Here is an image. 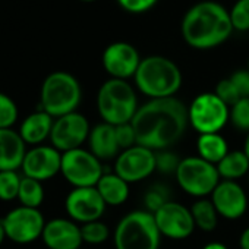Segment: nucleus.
Masks as SVG:
<instances>
[{
  "label": "nucleus",
  "mask_w": 249,
  "mask_h": 249,
  "mask_svg": "<svg viewBox=\"0 0 249 249\" xmlns=\"http://www.w3.org/2000/svg\"><path fill=\"white\" fill-rule=\"evenodd\" d=\"M189 111L186 106L175 98H154L138 107L132 126L137 145L151 151H164L175 145L186 131Z\"/></svg>",
  "instance_id": "1"
},
{
  "label": "nucleus",
  "mask_w": 249,
  "mask_h": 249,
  "mask_svg": "<svg viewBox=\"0 0 249 249\" xmlns=\"http://www.w3.org/2000/svg\"><path fill=\"white\" fill-rule=\"evenodd\" d=\"M230 14L215 2H201L192 6L183 18L182 34L195 49H213L224 43L231 34Z\"/></svg>",
  "instance_id": "2"
},
{
  "label": "nucleus",
  "mask_w": 249,
  "mask_h": 249,
  "mask_svg": "<svg viewBox=\"0 0 249 249\" xmlns=\"http://www.w3.org/2000/svg\"><path fill=\"white\" fill-rule=\"evenodd\" d=\"M140 91L151 100L173 97L182 85V73L176 63L163 56H150L141 60L135 73Z\"/></svg>",
  "instance_id": "3"
},
{
  "label": "nucleus",
  "mask_w": 249,
  "mask_h": 249,
  "mask_svg": "<svg viewBox=\"0 0 249 249\" xmlns=\"http://www.w3.org/2000/svg\"><path fill=\"white\" fill-rule=\"evenodd\" d=\"M97 107L101 119L108 124L119 126L131 123L138 110L137 94L124 79L111 78L101 85L97 95Z\"/></svg>",
  "instance_id": "4"
},
{
  "label": "nucleus",
  "mask_w": 249,
  "mask_h": 249,
  "mask_svg": "<svg viewBox=\"0 0 249 249\" xmlns=\"http://www.w3.org/2000/svg\"><path fill=\"white\" fill-rule=\"evenodd\" d=\"M113 237L116 249H159L161 233L153 213L137 210L117 223Z\"/></svg>",
  "instance_id": "5"
},
{
  "label": "nucleus",
  "mask_w": 249,
  "mask_h": 249,
  "mask_svg": "<svg viewBox=\"0 0 249 249\" xmlns=\"http://www.w3.org/2000/svg\"><path fill=\"white\" fill-rule=\"evenodd\" d=\"M81 97L79 82L68 72L49 75L41 87V107L53 117L73 113L81 103Z\"/></svg>",
  "instance_id": "6"
},
{
  "label": "nucleus",
  "mask_w": 249,
  "mask_h": 249,
  "mask_svg": "<svg viewBox=\"0 0 249 249\" xmlns=\"http://www.w3.org/2000/svg\"><path fill=\"white\" fill-rule=\"evenodd\" d=\"M178 183L192 196H205L220 183V175L214 164L201 157L183 159L176 170Z\"/></svg>",
  "instance_id": "7"
},
{
  "label": "nucleus",
  "mask_w": 249,
  "mask_h": 249,
  "mask_svg": "<svg viewBox=\"0 0 249 249\" xmlns=\"http://www.w3.org/2000/svg\"><path fill=\"white\" fill-rule=\"evenodd\" d=\"M189 123L192 128L202 134H218L229 120L230 110L215 92H204L194 98L189 106Z\"/></svg>",
  "instance_id": "8"
},
{
  "label": "nucleus",
  "mask_w": 249,
  "mask_h": 249,
  "mask_svg": "<svg viewBox=\"0 0 249 249\" xmlns=\"http://www.w3.org/2000/svg\"><path fill=\"white\" fill-rule=\"evenodd\" d=\"M60 173L75 188L97 186L98 180L104 175L100 160L91 151L82 148L62 154Z\"/></svg>",
  "instance_id": "9"
},
{
  "label": "nucleus",
  "mask_w": 249,
  "mask_h": 249,
  "mask_svg": "<svg viewBox=\"0 0 249 249\" xmlns=\"http://www.w3.org/2000/svg\"><path fill=\"white\" fill-rule=\"evenodd\" d=\"M89 132L91 129L87 117L81 113L73 111L60 116L54 120L50 134V141L56 150L68 153L81 148L85 140H88Z\"/></svg>",
  "instance_id": "10"
},
{
  "label": "nucleus",
  "mask_w": 249,
  "mask_h": 249,
  "mask_svg": "<svg viewBox=\"0 0 249 249\" xmlns=\"http://www.w3.org/2000/svg\"><path fill=\"white\" fill-rule=\"evenodd\" d=\"M2 223L6 231V237L17 243L34 242L43 236L46 226L44 217L38 208H30L24 205L8 213Z\"/></svg>",
  "instance_id": "11"
},
{
  "label": "nucleus",
  "mask_w": 249,
  "mask_h": 249,
  "mask_svg": "<svg viewBox=\"0 0 249 249\" xmlns=\"http://www.w3.org/2000/svg\"><path fill=\"white\" fill-rule=\"evenodd\" d=\"M154 170L156 153L141 145L123 150L114 164V173L128 183L140 182L148 178Z\"/></svg>",
  "instance_id": "12"
},
{
  "label": "nucleus",
  "mask_w": 249,
  "mask_h": 249,
  "mask_svg": "<svg viewBox=\"0 0 249 249\" xmlns=\"http://www.w3.org/2000/svg\"><path fill=\"white\" fill-rule=\"evenodd\" d=\"M154 218L160 233L169 239H186L192 234L195 229L191 210L179 202L169 201L159 211L154 213Z\"/></svg>",
  "instance_id": "13"
},
{
  "label": "nucleus",
  "mask_w": 249,
  "mask_h": 249,
  "mask_svg": "<svg viewBox=\"0 0 249 249\" xmlns=\"http://www.w3.org/2000/svg\"><path fill=\"white\" fill-rule=\"evenodd\" d=\"M65 207L72 220L85 224L97 221L103 215L106 210V202L95 186L75 188L66 196Z\"/></svg>",
  "instance_id": "14"
},
{
  "label": "nucleus",
  "mask_w": 249,
  "mask_h": 249,
  "mask_svg": "<svg viewBox=\"0 0 249 249\" xmlns=\"http://www.w3.org/2000/svg\"><path fill=\"white\" fill-rule=\"evenodd\" d=\"M21 167L27 178L43 182L52 179L60 172L62 154L54 147L36 145L27 151Z\"/></svg>",
  "instance_id": "15"
},
{
  "label": "nucleus",
  "mask_w": 249,
  "mask_h": 249,
  "mask_svg": "<svg viewBox=\"0 0 249 249\" xmlns=\"http://www.w3.org/2000/svg\"><path fill=\"white\" fill-rule=\"evenodd\" d=\"M141 59L137 49L128 43H113L103 53L104 69L116 79L135 76Z\"/></svg>",
  "instance_id": "16"
},
{
  "label": "nucleus",
  "mask_w": 249,
  "mask_h": 249,
  "mask_svg": "<svg viewBox=\"0 0 249 249\" xmlns=\"http://www.w3.org/2000/svg\"><path fill=\"white\" fill-rule=\"evenodd\" d=\"M213 204L220 215L229 220L242 217L248 208V198L234 180H223L213 191Z\"/></svg>",
  "instance_id": "17"
},
{
  "label": "nucleus",
  "mask_w": 249,
  "mask_h": 249,
  "mask_svg": "<svg viewBox=\"0 0 249 249\" xmlns=\"http://www.w3.org/2000/svg\"><path fill=\"white\" fill-rule=\"evenodd\" d=\"M43 240L50 249H79L84 242L81 227L66 218H54L46 223Z\"/></svg>",
  "instance_id": "18"
},
{
  "label": "nucleus",
  "mask_w": 249,
  "mask_h": 249,
  "mask_svg": "<svg viewBox=\"0 0 249 249\" xmlns=\"http://www.w3.org/2000/svg\"><path fill=\"white\" fill-rule=\"evenodd\" d=\"M25 154V142L19 132L11 128L0 129V172L19 169Z\"/></svg>",
  "instance_id": "19"
},
{
  "label": "nucleus",
  "mask_w": 249,
  "mask_h": 249,
  "mask_svg": "<svg viewBox=\"0 0 249 249\" xmlns=\"http://www.w3.org/2000/svg\"><path fill=\"white\" fill-rule=\"evenodd\" d=\"M89 151L98 160H110L117 156L119 144L116 140V128L108 123H100L94 126L88 137Z\"/></svg>",
  "instance_id": "20"
},
{
  "label": "nucleus",
  "mask_w": 249,
  "mask_h": 249,
  "mask_svg": "<svg viewBox=\"0 0 249 249\" xmlns=\"http://www.w3.org/2000/svg\"><path fill=\"white\" fill-rule=\"evenodd\" d=\"M53 123H54L53 116H50L44 110L36 111L22 120L21 128H19V135L25 144L38 145L46 138H50Z\"/></svg>",
  "instance_id": "21"
},
{
  "label": "nucleus",
  "mask_w": 249,
  "mask_h": 249,
  "mask_svg": "<svg viewBox=\"0 0 249 249\" xmlns=\"http://www.w3.org/2000/svg\"><path fill=\"white\" fill-rule=\"evenodd\" d=\"M95 188L106 205H120L129 196V183L116 173H104Z\"/></svg>",
  "instance_id": "22"
},
{
  "label": "nucleus",
  "mask_w": 249,
  "mask_h": 249,
  "mask_svg": "<svg viewBox=\"0 0 249 249\" xmlns=\"http://www.w3.org/2000/svg\"><path fill=\"white\" fill-rule=\"evenodd\" d=\"M196 150L202 160L217 166L229 153L226 140L220 134H202L196 141Z\"/></svg>",
  "instance_id": "23"
},
{
  "label": "nucleus",
  "mask_w": 249,
  "mask_h": 249,
  "mask_svg": "<svg viewBox=\"0 0 249 249\" xmlns=\"http://www.w3.org/2000/svg\"><path fill=\"white\" fill-rule=\"evenodd\" d=\"M220 178L234 180L243 178L249 172V159L243 151H229L227 156L215 166Z\"/></svg>",
  "instance_id": "24"
},
{
  "label": "nucleus",
  "mask_w": 249,
  "mask_h": 249,
  "mask_svg": "<svg viewBox=\"0 0 249 249\" xmlns=\"http://www.w3.org/2000/svg\"><path fill=\"white\" fill-rule=\"evenodd\" d=\"M191 214L195 223V227H199L204 231H211L217 226V210L210 199H199L191 207Z\"/></svg>",
  "instance_id": "25"
},
{
  "label": "nucleus",
  "mask_w": 249,
  "mask_h": 249,
  "mask_svg": "<svg viewBox=\"0 0 249 249\" xmlns=\"http://www.w3.org/2000/svg\"><path fill=\"white\" fill-rule=\"evenodd\" d=\"M18 198L24 207L30 208H38L44 199V189L40 180L31 179L24 176L21 179V186H19V194Z\"/></svg>",
  "instance_id": "26"
},
{
  "label": "nucleus",
  "mask_w": 249,
  "mask_h": 249,
  "mask_svg": "<svg viewBox=\"0 0 249 249\" xmlns=\"http://www.w3.org/2000/svg\"><path fill=\"white\" fill-rule=\"evenodd\" d=\"M21 179L17 170H5L0 172V199L12 201L18 198Z\"/></svg>",
  "instance_id": "27"
},
{
  "label": "nucleus",
  "mask_w": 249,
  "mask_h": 249,
  "mask_svg": "<svg viewBox=\"0 0 249 249\" xmlns=\"http://www.w3.org/2000/svg\"><path fill=\"white\" fill-rule=\"evenodd\" d=\"M229 120L242 132H249V97L240 98L230 108Z\"/></svg>",
  "instance_id": "28"
},
{
  "label": "nucleus",
  "mask_w": 249,
  "mask_h": 249,
  "mask_svg": "<svg viewBox=\"0 0 249 249\" xmlns=\"http://www.w3.org/2000/svg\"><path fill=\"white\" fill-rule=\"evenodd\" d=\"M81 234H82L84 242L91 243V245H98V243H103L104 240H107L108 227L104 223H101L100 220L85 223L81 226Z\"/></svg>",
  "instance_id": "29"
},
{
  "label": "nucleus",
  "mask_w": 249,
  "mask_h": 249,
  "mask_svg": "<svg viewBox=\"0 0 249 249\" xmlns=\"http://www.w3.org/2000/svg\"><path fill=\"white\" fill-rule=\"evenodd\" d=\"M145 207H147V211L150 213H156L159 211L164 204H167L170 201V192L166 186L163 185H154L151 186L147 194H145Z\"/></svg>",
  "instance_id": "30"
},
{
  "label": "nucleus",
  "mask_w": 249,
  "mask_h": 249,
  "mask_svg": "<svg viewBox=\"0 0 249 249\" xmlns=\"http://www.w3.org/2000/svg\"><path fill=\"white\" fill-rule=\"evenodd\" d=\"M18 119V107L15 101L0 92V129H9Z\"/></svg>",
  "instance_id": "31"
},
{
  "label": "nucleus",
  "mask_w": 249,
  "mask_h": 249,
  "mask_svg": "<svg viewBox=\"0 0 249 249\" xmlns=\"http://www.w3.org/2000/svg\"><path fill=\"white\" fill-rule=\"evenodd\" d=\"M229 14L233 28L237 31L249 30V0H237Z\"/></svg>",
  "instance_id": "32"
},
{
  "label": "nucleus",
  "mask_w": 249,
  "mask_h": 249,
  "mask_svg": "<svg viewBox=\"0 0 249 249\" xmlns=\"http://www.w3.org/2000/svg\"><path fill=\"white\" fill-rule=\"evenodd\" d=\"M180 161L182 160L172 151H167V150L159 151L156 154V170H159L161 173H167V175L176 173Z\"/></svg>",
  "instance_id": "33"
},
{
  "label": "nucleus",
  "mask_w": 249,
  "mask_h": 249,
  "mask_svg": "<svg viewBox=\"0 0 249 249\" xmlns=\"http://www.w3.org/2000/svg\"><path fill=\"white\" fill-rule=\"evenodd\" d=\"M114 128H116V140H117L120 150H128L137 145V135H135L132 123H123Z\"/></svg>",
  "instance_id": "34"
},
{
  "label": "nucleus",
  "mask_w": 249,
  "mask_h": 249,
  "mask_svg": "<svg viewBox=\"0 0 249 249\" xmlns=\"http://www.w3.org/2000/svg\"><path fill=\"white\" fill-rule=\"evenodd\" d=\"M215 95L227 106H234L239 100H240V95L239 92L236 91L234 85L231 84V81L227 78V79H221L217 87H215Z\"/></svg>",
  "instance_id": "35"
},
{
  "label": "nucleus",
  "mask_w": 249,
  "mask_h": 249,
  "mask_svg": "<svg viewBox=\"0 0 249 249\" xmlns=\"http://www.w3.org/2000/svg\"><path fill=\"white\" fill-rule=\"evenodd\" d=\"M229 79L234 85L240 98L249 97V71H236Z\"/></svg>",
  "instance_id": "36"
},
{
  "label": "nucleus",
  "mask_w": 249,
  "mask_h": 249,
  "mask_svg": "<svg viewBox=\"0 0 249 249\" xmlns=\"http://www.w3.org/2000/svg\"><path fill=\"white\" fill-rule=\"evenodd\" d=\"M117 2L124 11L132 14H141L151 9L157 3V0H117Z\"/></svg>",
  "instance_id": "37"
},
{
  "label": "nucleus",
  "mask_w": 249,
  "mask_h": 249,
  "mask_svg": "<svg viewBox=\"0 0 249 249\" xmlns=\"http://www.w3.org/2000/svg\"><path fill=\"white\" fill-rule=\"evenodd\" d=\"M239 245L242 249H249V227L243 230V233L240 234V239H239Z\"/></svg>",
  "instance_id": "38"
},
{
  "label": "nucleus",
  "mask_w": 249,
  "mask_h": 249,
  "mask_svg": "<svg viewBox=\"0 0 249 249\" xmlns=\"http://www.w3.org/2000/svg\"><path fill=\"white\" fill-rule=\"evenodd\" d=\"M202 249H227V246L220 242H211V243H207Z\"/></svg>",
  "instance_id": "39"
},
{
  "label": "nucleus",
  "mask_w": 249,
  "mask_h": 249,
  "mask_svg": "<svg viewBox=\"0 0 249 249\" xmlns=\"http://www.w3.org/2000/svg\"><path fill=\"white\" fill-rule=\"evenodd\" d=\"M6 237V231H5V227H3V223L0 221V245H2V242L5 240Z\"/></svg>",
  "instance_id": "40"
},
{
  "label": "nucleus",
  "mask_w": 249,
  "mask_h": 249,
  "mask_svg": "<svg viewBox=\"0 0 249 249\" xmlns=\"http://www.w3.org/2000/svg\"><path fill=\"white\" fill-rule=\"evenodd\" d=\"M243 153L246 154V157L249 159V132L246 135V140H245V147H243Z\"/></svg>",
  "instance_id": "41"
},
{
  "label": "nucleus",
  "mask_w": 249,
  "mask_h": 249,
  "mask_svg": "<svg viewBox=\"0 0 249 249\" xmlns=\"http://www.w3.org/2000/svg\"><path fill=\"white\" fill-rule=\"evenodd\" d=\"M84 2H92V0H84Z\"/></svg>",
  "instance_id": "42"
},
{
  "label": "nucleus",
  "mask_w": 249,
  "mask_h": 249,
  "mask_svg": "<svg viewBox=\"0 0 249 249\" xmlns=\"http://www.w3.org/2000/svg\"><path fill=\"white\" fill-rule=\"evenodd\" d=\"M248 71H249V62H248Z\"/></svg>",
  "instance_id": "43"
},
{
  "label": "nucleus",
  "mask_w": 249,
  "mask_h": 249,
  "mask_svg": "<svg viewBox=\"0 0 249 249\" xmlns=\"http://www.w3.org/2000/svg\"><path fill=\"white\" fill-rule=\"evenodd\" d=\"M248 180H249V178H248Z\"/></svg>",
  "instance_id": "44"
}]
</instances>
